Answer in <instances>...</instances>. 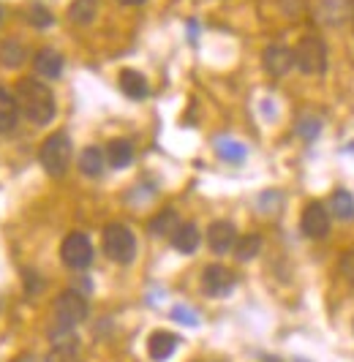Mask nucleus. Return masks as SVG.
Listing matches in <instances>:
<instances>
[{
  "label": "nucleus",
  "mask_w": 354,
  "mask_h": 362,
  "mask_svg": "<svg viewBox=\"0 0 354 362\" xmlns=\"http://www.w3.org/2000/svg\"><path fill=\"white\" fill-rule=\"evenodd\" d=\"M33 66H35V74H38V76H44V79H57V76L63 74V57H60V52H55V49H50V47H44V49L35 52Z\"/></svg>",
  "instance_id": "f8f14e48"
},
{
  "label": "nucleus",
  "mask_w": 354,
  "mask_h": 362,
  "mask_svg": "<svg viewBox=\"0 0 354 362\" xmlns=\"http://www.w3.org/2000/svg\"><path fill=\"white\" fill-rule=\"evenodd\" d=\"M302 235L311 237V240H321V237L330 232V210L321 204V202H311L300 218Z\"/></svg>",
  "instance_id": "0eeeda50"
},
{
  "label": "nucleus",
  "mask_w": 354,
  "mask_h": 362,
  "mask_svg": "<svg viewBox=\"0 0 354 362\" xmlns=\"http://www.w3.org/2000/svg\"><path fill=\"white\" fill-rule=\"evenodd\" d=\"M172 319L180 322V325H188V327L199 325V316H196L191 308H185V305H175V308H172Z\"/></svg>",
  "instance_id": "bb28decb"
},
{
  "label": "nucleus",
  "mask_w": 354,
  "mask_h": 362,
  "mask_svg": "<svg viewBox=\"0 0 354 362\" xmlns=\"http://www.w3.org/2000/svg\"><path fill=\"white\" fill-rule=\"evenodd\" d=\"M177 226H180V218H177L175 210H161L159 216L150 221V232L156 237H169V235H175L177 232Z\"/></svg>",
  "instance_id": "4be33fe9"
},
{
  "label": "nucleus",
  "mask_w": 354,
  "mask_h": 362,
  "mask_svg": "<svg viewBox=\"0 0 354 362\" xmlns=\"http://www.w3.org/2000/svg\"><path fill=\"white\" fill-rule=\"evenodd\" d=\"M199 229H196L194 223H180L177 226V232L172 235V245H175L180 254H194L196 248H199Z\"/></svg>",
  "instance_id": "a211bd4d"
},
{
  "label": "nucleus",
  "mask_w": 354,
  "mask_h": 362,
  "mask_svg": "<svg viewBox=\"0 0 354 362\" xmlns=\"http://www.w3.org/2000/svg\"><path fill=\"white\" fill-rule=\"evenodd\" d=\"M101 243H104V254L118 264H128L137 254V237L125 223H109Z\"/></svg>",
  "instance_id": "20e7f679"
},
{
  "label": "nucleus",
  "mask_w": 354,
  "mask_h": 362,
  "mask_svg": "<svg viewBox=\"0 0 354 362\" xmlns=\"http://www.w3.org/2000/svg\"><path fill=\"white\" fill-rule=\"evenodd\" d=\"M202 289L210 297H227L234 289V275L224 264H210L202 272Z\"/></svg>",
  "instance_id": "6e6552de"
},
{
  "label": "nucleus",
  "mask_w": 354,
  "mask_h": 362,
  "mask_svg": "<svg viewBox=\"0 0 354 362\" xmlns=\"http://www.w3.org/2000/svg\"><path fill=\"white\" fill-rule=\"evenodd\" d=\"M177 344H180V338H177V335L166 332V329H156V332L147 338V354H150V360L164 362L175 354Z\"/></svg>",
  "instance_id": "9b49d317"
},
{
  "label": "nucleus",
  "mask_w": 354,
  "mask_h": 362,
  "mask_svg": "<svg viewBox=\"0 0 354 362\" xmlns=\"http://www.w3.org/2000/svg\"><path fill=\"white\" fill-rule=\"evenodd\" d=\"M28 22L33 25V28H50L55 22L52 11L47 8V6H41V3H33L30 8H28Z\"/></svg>",
  "instance_id": "393cba45"
},
{
  "label": "nucleus",
  "mask_w": 354,
  "mask_h": 362,
  "mask_svg": "<svg viewBox=\"0 0 354 362\" xmlns=\"http://www.w3.org/2000/svg\"><path fill=\"white\" fill-rule=\"evenodd\" d=\"M71 156H74V150H71L69 136L66 134H52V136L44 139L41 153H38V161H41V166L52 177H60V175H66V169L71 166Z\"/></svg>",
  "instance_id": "7ed1b4c3"
},
{
  "label": "nucleus",
  "mask_w": 354,
  "mask_h": 362,
  "mask_svg": "<svg viewBox=\"0 0 354 362\" xmlns=\"http://www.w3.org/2000/svg\"><path fill=\"white\" fill-rule=\"evenodd\" d=\"M234 243H237V229H234V223H229V221H215V223H210V229H207V245H210L215 254L232 251Z\"/></svg>",
  "instance_id": "9d476101"
},
{
  "label": "nucleus",
  "mask_w": 354,
  "mask_h": 362,
  "mask_svg": "<svg viewBox=\"0 0 354 362\" xmlns=\"http://www.w3.org/2000/svg\"><path fill=\"white\" fill-rule=\"evenodd\" d=\"M19 120V107H17V98L8 95V90L0 88V134H8L17 128Z\"/></svg>",
  "instance_id": "f3484780"
},
{
  "label": "nucleus",
  "mask_w": 354,
  "mask_h": 362,
  "mask_svg": "<svg viewBox=\"0 0 354 362\" xmlns=\"http://www.w3.org/2000/svg\"><path fill=\"white\" fill-rule=\"evenodd\" d=\"M106 163L112 166V169H125L128 163L134 161V145L128 142V139H112L109 145H106Z\"/></svg>",
  "instance_id": "4468645a"
},
{
  "label": "nucleus",
  "mask_w": 354,
  "mask_h": 362,
  "mask_svg": "<svg viewBox=\"0 0 354 362\" xmlns=\"http://www.w3.org/2000/svg\"><path fill=\"white\" fill-rule=\"evenodd\" d=\"M17 107L19 112L35 123V126H47L55 117V95L52 90L38 82V79H19L17 82Z\"/></svg>",
  "instance_id": "f257e3e1"
},
{
  "label": "nucleus",
  "mask_w": 354,
  "mask_h": 362,
  "mask_svg": "<svg viewBox=\"0 0 354 362\" xmlns=\"http://www.w3.org/2000/svg\"><path fill=\"white\" fill-rule=\"evenodd\" d=\"M98 14V0H71L69 19L74 25H90Z\"/></svg>",
  "instance_id": "6ab92c4d"
},
{
  "label": "nucleus",
  "mask_w": 354,
  "mask_h": 362,
  "mask_svg": "<svg viewBox=\"0 0 354 362\" xmlns=\"http://www.w3.org/2000/svg\"><path fill=\"white\" fill-rule=\"evenodd\" d=\"M259 251H262V237L259 235H246L234 243V256L240 262H251Z\"/></svg>",
  "instance_id": "b1692460"
},
{
  "label": "nucleus",
  "mask_w": 354,
  "mask_h": 362,
  "mask_svg": "<svg viewBox=\"0 0 354 362\" xmlns=\"http://www.w3.org/2000/svg\"><path fill=\"white\" fill-rule=\"evenodd\" d=\"M120 90L128 95V98H134V101H142V98H147V79L142 76L139 71H134V69H123L120 71Z\"/></svg>",
  "instance_id": "2eb2a0df"
},
{
  "label": "nucleus",
  "mask_w": 354,
  "mask_h": 362,
  "mask_svg": "<svg viewBox=\"0 0 354 362\" xmlns=\"http://www.w3.org/2000/svg\"><path fill=\"white\" fill-rule=\"evenodd\" d=\"M60 259L69 264L71 270H85L93 262V243L82 232H71L63 245H60Z\"/></svg>",
  "instance_id": "423d86ee"
},
{
  "label": "nucleus",
  "mask_w": 354,
  "mask_h": 362,
  "mask_svg": "<svg viewBox=\"0 0 354 362\" xmlns=\"http://www.w3.org/2000/svg\"><path fill=\"white\" fill-rule=\"evenodd\" d=\"M104 153L98 147H85L82 156H79V172L88 175V177H98L104 172Z\"/></svg>",
  "instance_id": "aec40b11"
},
{
  "label": "nucleus",
  "mask_w": 354,
  "mask_h": 362,
  "mask_svg": "<svg viewBox=\"0 0 354 362\" xmlns=\"http://www.w3.org/2000/svg\"><path fill=\"white\" fill-rule=\"evenodd\" d=\"M319 131H321V120L319 117H302V120H297V134H300L302 139L314 142L319 136Z\"/></svg>",
  "instance_id": "a878e982"
},
{
  "label": "nucleus",
  "mask_w": 354,
  "mask_h": 362,
  "mask_svg": "<svg viewBox=\"0 0 354 362\" xmlns=\"http://www.w3.org/2000/svg\"><path fill=\"white\" fill-rule=\"evenodd\" d=\"M0 22H3V6H0Z\"/></svg>",
  "instance_id": "c756f323"
},
{
  "label": "nucleus",
  "mask_w": 354,
  "mask_h": 362,
  "mask_svg": "<svg viewBox=\"0 0 354 362\" xmlns=\"http://www.w3.org/2000/svg\"><path fill=\"white\" fill-rule=\"evenodd\" d=\"M79 360V344L74 335H57L52 351L47 354V362H76Z\"/></svg>",
  "instance_id": "ddd939ff"
},
{
  "label": "nucleus",
  "mask_w": 354,
  "mask_h": 362,
  "mask_svg": "<svg viewBox=\"0 0 354 362\" xmlns=\"http://www.w3.org/2000/svg\"><path fill=\"white\" fill-rule=\"evenodd\" d=\"M341 275L354 286V251H346L341 259Z\"/></svg>",
  "instance_id": "cd10ccee"
},
{
  "label": "nucleus",
  "mask_w": 354,
  "mask_h": 362,
  "mask_svg": "<svg viewBox=\"0 0 354 362\" xmlns=\"http://www.w3.org/2000/svg\"><path fill=\"white\" fill-rule=\"evenodd\" d=\"M215 153L218 158L227 163H243L248 158V147L237 139H229V136H218L215 139Z\"/></svg>",
  "instance_id": "dca6fc26"
},
{
  "label": "nucleus",
  "mask_w": 354,
  "mask_h": 362,
  "mask_svg": "<svg viewBox=\"0 0 354 362\" xmlns=\"http://www.w3.org/2000/svg\"><path fill=\"white\" fill-rule=\"evenodd\" d=\"M262 63H265L267 74L283 76V74L295 66V52L289 47H283V44H270L265 49V54H262Z\"/></svg>",
  "instance_id": "1a4fd4ad"
},
{
  "label": "nucleus",
  "mask_w": 354,
  "mask_h": 362,
  "mask_svg": "<svg viewBox=\"0 0 354 362\" xmlns=\"http://www.w3.org/2000/svg\"><path fill=\"white\" fill-rule=\"evenodd\" d=\"M25 49H22V44H17L14 38H8V41H3L0 44V63L3 66H8V69H17V66H22L25 63Z\"/></svg>",
  "instance_id": "5701e85b"
},
{
  "label": "nucleus",
  "mask_w": 354,
  "mask_h": 362,
  "mask_svg": "<svg viewBox=\"0 0 354 362\" xmlns=\"http://www.w3.org/2000/svg\"><path fill=\"white\" fill-rule=\"evenodd\" d=\"M118 3H123V6H142L144 0H118Z\"/></svg>",
  "instance_id": "c85d7f7f"
},
{
  "label": "nucleus",
  "mask_w": 354,
  "mask_h": 362,
  "mask_svg": "<svg viewBox=\"0 0 354 362\" xmlns=\"http://www.w3.org/2000/svg\"><path fill=\"white\" fill-rule=\"evenodd\" d=\"M295 52V66L302 74H324L327 71V47L316 36L300 38V44L292 49Z\"/></svg>",
  "instance_id": "39448f33"
},
{
  "label": "nucleus",
  "mask_w": 354,
  "mask_h": 362,
  "mask_svg": "<svg viewBox=\"0 0 354 362\" xmlns=\"http://www.w3.org/2000/svg\"><path fill=\"white\" fill-rule=\"evenodd\" d=\"M85 316H88V300L74 289L63 291V294L55 300L50 335H52V338H57V335H69V332H74V327L79 325Z\"/></svg>",
  "instance_id": "f03ea898"
},
{
  "label": "nucleus",
  "mask_w": 354,
  "mask_h": 362,
  "mask_svg": "<svg viewBox=\"0 0 354 362\" xmlns=\"http://www.w3.org/2000/svg\"><path fill=\"white\" fill-rule=\"evenodd\" d=\"M330 213L341 221H352L354 218V197L349 191H343V188H338L336 194L330 197V207H327Z\"/></svg>",
  "instance_id": "412c9836"
}]
</instances>
